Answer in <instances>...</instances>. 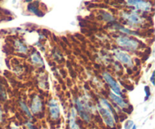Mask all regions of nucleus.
<instances>
[{
    "instance_id": "f257e3e1",
    "label": "nucleus",
    "mask_w": 155,
    "mask_h": 129,
    "mask_svg": "<svg viewBox=\"0 0 155 129\" xmlns=\"http://www.w3.org/2000/svg\"><path fill=\"white\" fill-rule=\"evenodd\" d=\"M75 110L82 120L86 123H89L92 120V107L89 106L86 100L77 98L74 99Z\"/></svg>"
},
{
    "instance_id": "f03ea898",
    "label": "nucleus",
    "mask_w": 155,
    "mask_h": 129,
    "mask_svg": "<svg viewBox=\"0 0 155 129\" xmlns=\"http://www.w3.org/2000/svg\"><path fill=\"white\" fill-rule=\"evenodd\" d=\"M97 110L102 118L103 122L107 126H108L110 128H115L116 121H115L114 116L107 107L98 103V105H97Z\"/></svg>"
},
{
    "instance_id": "7ed1b4c3",
    "label": "nucleus",
    "mask_w": 155,
    "mask_h": 129,
    "mask_svg": "<svg viewBox=\"0 0 155 129\" xmlns=\"http://www.w3.org/2000/svg\"><path fill=\"white\" fill-rule=\"evenodd\" d=\"M117 43L119 46L130 50V51H135L139 48V42L135 39L129 38L127 36H119L117 39Z\"/></svg>"
},
{
    "instance_id": "20e7f679",
    "label": "nucleus",
    "mask_w": 155,
    "mask_h": 129,
    "mask_svg": "<svg viewBox=\"0 0 155 129\" xmlns=\"http://www.w3.org/2000/svg\"><path fill=\"white\" fill-rule=\"evenodd\" d=\"M48 113L51 120L58 121L61 117L59 104L55 99H51L48 102Z\"/></svg>"
},
{
    "instance_id": "39448f33",
    "label": "nucleus",
    "mask_w": 155,
    "mask_h": 129,
    "mask_svg": "<svg viewBox=\"0 0 155 129\" xmlns=\"http://www.w3.org/2000/svg\"><path fill=\"white\" fill-rule=\"evenodd\" d=\"M30 110L33 116H38L43 112L44 105L42 99L38 95H34L30 101Z\"/></svg>"
},
{
    "instance_id": "423d86ee",
    "label": "nucleus",
    "mask_w": 155,
    "mask_h": 129,
    "mask_svg": "<svg viewBox=\"0 0 155 129\" xmlns=\"http://www.w3.org/2000/svg\"><path fill=\"white\" fill-rule=\"evenodd\" d=\"M103 78H104V81L110 86V89H111L112 92L114 94L118 95V96H122V92H121L120 87V85L117 82L116 80L112 77V76L110 73H108L107 72H104L103 73Z\"/></svg>"
},
{
    "instance_id": "0eeeda50",
    "label": "nucleus",
    "mask_w": 155,
    "mask_h": 129,
    "mask_svg": "<svg viewBox=\"0 0 155 129\" xmlns=\"http://www.w3.org/2000/svg\"><path fill=\"white\" fill-rule=\"evenodd\" d=\"M127 3L130 5L134 6L136 9L142 11H148L151 8V3L145 0H127Z\"/></svg>"
},
{
    "instance_id": "6e6552de",
    "label": "nucleus",
    "mask_w": 155,
    "mask_h": 129,
    "mask_svg": "<svg viewBox=\"0 0 155 129\" xmlns=\"http://www.w3.org/2000/svg\"><path fill=\"white\" fill-rule=\"evenodd\" d=\"M114 56L120 62H121L124 64L127 65L128 66H133V60L132 57L129 55L127 53L121 51V50H115L114 51Z\"/></svg>"
},
{
    "instance_id": "1a4fd4ad",
    "label": "nucleus",
    "mask_w": 155,
    "mask_h": 129,
    "mask_svg": "<svg viewBox=\"0 0 155 129\" xmlns=\"http://www.w3.org/2000/svg\"><path fill=\"white\" fill-rule=\"evenodd\" d=\"M109 97L112 100V101L116 104L117 107H120L121 109H124H124H128L130 107V104L127 101H124L122 98V97L118 96V95L114 94L113 92H110L109 94Z\"/></svg>"
},
{
    "instance_id": "9d476101",
    "label": "nucleus",
    "mask_w": 155,
    "mask_h": 129,
    "mask_svg": "<svg viewBox=\"0 0 155 129\" xmlns=\"http://www.w3.org/2000/svg\"><path fill=\"white\" fill-rule=\"evenodd\" d=\"M77 113L75 108L73 107L70 110L69 116H68V125H69L70 129H80V125L77 121Z\"/></svg>"
},
{
    "instance_id": "9b49d317",
    "label": "nucleus",
    "mask_w": 155,
    "mask_h": 129,
    "mask_svg": "<svg viewBox=\"0 0 155 129\" xmlns=\"http://www.w3.org/2000/svg\"><path fill=\"white\" fill-rule=\"evenodd\" d=\"M123 17L130 24H139L142 23L141 18L136 13H124Z\"/></svg>"
},
{
    "instance_id": "f8f14e48",
    "label": "nucleus",
    "mask_w": 155,
    "mask_h": 129,
    "mask_svg": "<svg viewBox=\"0 0 155 129\" xmlns=\"http://www.w3.org/2000/svg\"><path fill=\"white\" fill-rule=\"evenodd\" d=\"M19 107H20V109L21 110V111H22L23 113L25 114V116H27L28 119H33V116L32 115L31 112H30V108H29V107L27 106V104H26L24 101H19Z\"/></svg>"
},
{
    "instance_id": "ddd939ff",
    "label": "nucleus",
    "mask_w": 155,
    "mask_h": 129,
    "mask_svg": "<svg viewBox=\"0 0 155 129\" xmlns=\"http://www.w3.org/2000/svg\"><path fill=\"white\" fill-rule=\"evenodd\" d=\"M30 59H31V61L33 62V64L37 66L38 67H40V66H42L44 65L43 60H42V57H40L39 53H33V54H31V56H30Z\"/></svg>"
},
{
    "instance_id": "4468645a",
    "label": "nucleus",
    "mask_w": 155,
    "mask_h": 129,
    "mask_svg": "<svg viewBox=\"0 0 155 129\" xmlns=\"http://www.w3.org/2000/svg\"><path fill=\"white\" fill-rule=\"evenodd\" d=\"M38 4H39L38 2H35L34 3H33V4H30L28 6H27V9H28V11H30L31 13H33L34 15L40 17V16H42L43 15H42V14L40 12V11L37 8Z\"/></svg>"
},
{
    "instance_id": "2eb2a0df",
    "label": "nucleus",
    "mask_w": 155,
    "mask_h": 129,
    "mask_svg": "<svg viewBox=\"0 0 155 129\" xmlns=\"http://www.w3.org/2000/svg\"><path fill=\"white\" fill-rule=\"evenodd\" d=\"M15 49L17 50L18 52L23 53V54H25L27 51V48L25 45H24L23 42H21V41L16 40L15 42Z\"/></svg>"
},
{
    "instance_id": "dca6fc26",
    "label": "nucleus",
    "mask_w": 155,
    "mask_h": 129,
    "mask_svg": "<svg viewBox=\"0 0 155 129\" xmlns=\"http://www.w3.org/2000/svg\"><path fill=\"white\" fill-rule=\"evenodd\" d=\"M102 15L103 19L106 21H113L114 20V17L111 15H110V14L107 13V12H102V15Z\"/></svg>"
},
{
    "instance_id": "f3484780",
    "label": "nucleus",
    "mask_w": 155,
    "mask_h": 129,
    "mask_svg": "<svg viewBox=\"0 0 155 129\" xmlns=\"http://www.w3.org/2000/svg\"><path fill=\"white\" fill-rule=\"evenodd\" d=\"M24 125H25L26 129H39L36 125H33V124L29 120L26 121L25 123H24Z\"/></svg>"
},
{
    "instance_id": "a211bd4d",
    "label": "nucleus",
    "mask_w": 155,
    "mask_h": 129,
    "mask_svg": "<svg viewBox=\"0 0 155 129\" xmlns=\"http://www.w3.org/2000/svg\"><path fill=\"white\" fill-rule=\"evenodd\" d=\"M119 30H120V31L124 32V33H127V34H130V35H138V33H136V32L131 31V30H128V29H127V28H124V27H119Z\"/></svg>"
},
{
    "instance_id": "6ab92c4d",
    "label": "nucleus",
    "mask_w": 155,
    "mask_h": 129,
    "mask_svg": "<svg viewBox=\"0 0 155 129\" xmlns=\"http://www.w3.org/2000/svg\"><path fill=\"white\" fill-rule=\"evenodd\" d=\"M134 125L133 120H127L124 124V129H131Z\"/></svg>"
},
{
    "instance_id": "aec40b11",
    "label": "nucleus",
    "mask_w": 155,
    "mask_h": 129,
    "mask_svg": "<svg viewBox=\"0 0 155 129\" xmlns=\"http://www.w3.org/2000/svg\"><path fill=\"white\" fill-rule=\"evenodd\" d=\"M3 119V113H2V110L1 107H0V122L2 121Z\"/></svg>"
},
{
    "instance_id": "412c9836",
    "label": "nucleus",
    "mask_w": 155,
    "mask_h": 129,
    "mask_svg": "<svg viewBox=\"0 0 155 129\" xmlns=\"http://www.w3.org/2000/svg\"><path fill=\"white\" fill-rule=\"evenodd\" d=\"M9 129H21V128H20V127H18V125H12V126L10 127V128Z\"/></svg>"
},
{
    "instance_id": "4be33fe9",
    "label": "nucleus",
    "mask_w": 155,
    "mask_h": 129,
    "mask_svg": "<svg viewBox=\"0 0 155 129\" xmlns=\"http://www.w3.org/2000/svg\"><path fill=\"white\" fill-rule=\"evenodd\" d=\"M154 73H153L152 76H151V82H152L153 85H154Z\"/></svg>"
},
{
    "instance_id": "5701e85b",
    "label": "nucleus",
    "mask_w": 155,
    "mask_h": 129,
    "mask_svg": "<svg viewBox=\"0 0 155 129\" xmlns=\"http://www.w3.org/2000/svg\"><path fill=\"white\" fill-rule=\"evenodd\" d=\"M131 129H137V127H136V125L134 124V125H133V126L132 127Z\"/></svg>"
},
{
    "instance_id": "b1692460",
    "label": "nucleus",
    "mask_w": 155,
    "mask_h": 129,
    "mask_svg": "<svg viewBox=\"0 0 155 129\" xmlns=\"http://www.w3.org/2000/svg\"><path fill=\"white\" fill-rule=\"evenodd\" d=\"M26 2H31L32 0H25Z\"/></svg>"
}]
</instances>
